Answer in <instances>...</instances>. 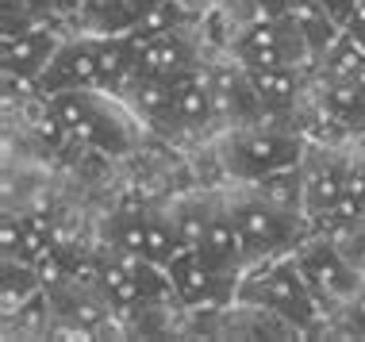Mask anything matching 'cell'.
Segmentation results:
<instances>
[{
  "instance_id": "cell-1",
  "label": "cell",
  "mask_w": 365,
  "mask_h": 342,
  "mask_svg": "<svg viewBox=\"0 0 365 342\" xmlns=\"http://www.w3.org/2000/svg\"><path fill=\"white\" fill-rule=\"evenodd\" d=\"M235 300L269 311V316L284 319V323L296 327V331H312L319 323V300H315V292L308 289V281H304V273L296 266L292 254L258 261L254 273L239 277Z\"/></svg>"
},
{
  "instance_id": "cell-2",
  "label": "cell",
  "mask_w": 365,
  "mask_h": 342,
  "mask_svg": "<svg viewBox=\"0 0 365 342\" xmlns=\"http://www.w3.org/2000/svg\"><path fill=\"white\" fill-rule=\"evenodd\" d=\"M231 216H235V227L242 234V250H246V261H250V266H258L265 258L292 254L312 239V219L308 216H292V212H284V208H273L269 200L258 197V192L235 197Z\"/></svg>"
},
{
  "instance_id": "cell-3",
  "label": "cell",
  "mask_w": 365,
  "mask_h": 342,
  "mask_svg": "<svg viewBox=\"0 0 365 342\" xmlns=\"http://www.w3.org/2000/svg\"><path fill=\"white\" fill-rule=\"evenodd\" d=\"M104 96L108 93L101 89H70V93L43 96V100L51 104V112L70 127V135L81 146H93V150H104V154H123L131 146V131L108 108Z\"/></svg>"
},
{
  "instance_id": "cell-4",
  "label": "cell",
  "mask_w": 365,
  "mask_h": 342,
  "mask_svg": "<svg viewBox=\"0 0 365 342\" xmlns=\"http://www.w3.org/2000/svg\"><path fill=\"white\" fill-rule=\"evenodd\" d=\"M227 51L246 70H269V66H312V54L304 46L300 31L289 16H254L231 35Z\"/></svg>"
},
{
  "instance_id": "cell-5",
  "label": "cell",
  "mask_w": 365,
  "mask_h": 342,
  "mask_svg": "<svg viewBox=\"0 0 365 342\" xmlns=\"http://www.w3.org/2000/svg\"><path fill=\"white\" fill-rule=\"evenodd\" d=\"M223 162L239 181H258L273 170H289V165L304 162V142L296 131H281V127H246L235 131L223 146Z\"/></svg>"
},
{
  "instance_id": "cell-6",
  "label": "cell",
  "mask_w": 365,
  "mask_h": 342,
  "mask_svg": "<svg viewBox=\"0 0 365 342\" xmlns=\"http://www.w3.org/2000/svg\"><path fill=\"white\" fill-rule=\"evenodd\" d=\"M292 258L319 304H327V300L331 304H346L354 292L365 285V273L342 254L339 242L323 239V234H312L300 250H292Z\"/></svg>"
},
{
  "instance_id": "cell-7",
  "label": "cell",
  "mask_w": 365,
  "mask_h": 342,
  "mask_svg": "<svg viewBox=\"0 0 365 342\" xmlns=\"http://www.w3.org/2000/svg\"><path fill=\"white\" fill-rule=\"evenodd\" d=\"M101 51H104V35L85 31L77 38H66L51 58V66L43 70V77L35 81V93L54 96L70 89H101Z\"/></svg>"
},
{
  "instance_id": "cell-8",
  "label": "cell",
  "mask_w": 365,
  "mask_h": 342,
  "mask_svg": "<svg viewBox=\"0 0 365 342\" xmlns=\"http://www.w3.org/2000/svg\"><path fill=\"white\" fill-rule=\"evenodd\" d=\"M165 273H170L173 285V300L181 308H227V300L235 296V281L220 277L208 261L200 258V250L181 247L165 261Z\"/></svg>"
},
{
  "instance_id": "cell-9",
  "label": "cell",
  "mask_w": 365,
  "mask_h": 342,
  "mask_svg": "<svg viewBox=\"0 0 365 342\" xmlns=\"http://www.w3.org/2000/svg\"><path fill=\"white\" fill-rule=\"evenodd\" d=\"M208 89H212V104H215V123L250 127V123L265 120L258 93L250 85V73L235 58L223 66H208Z\"/></svg>"
},
{
  "instance_id": "cell-10",
  "label": "cell",
  "mask_w": 365,
  "mask_h": 342,
  "mask_svg": "<svg viewBox=\"0 0 365 342\" xmlns=\"http://www.w3.org/2000/svg\"><path fill=\"white\" fill-rule=\"evenodd\" d=\"M173 104L165 112L162 127L165 131H204L208 123H215V104H212V89H208V66H189V70L173 73Z\"/></svg>"
},
{
  "instance_id": "cell-11",
  "label": "cell",
  "mask_w": 365,
  "mask_h": 342,
  "mask_svg": "<svg viewBox=\"0 0 365 342\" xmlns=\"http://www.w3.org/2000/svg\"><path fill=\"white\" fill-rule=\"evenodd\" d=\"M196 250H200V258L208 261L220 277H227V281L239 285L242 269L250 266V261H246L242 234H239V227H235L231 204H215L212 223H208V231H204V239H200V247H196Z\"/></svg>"
},
{
  "instance_id": "cell-12",
  "label": "cell",
  "mask_w": 365,
  "mask_h": 342,
  "mask_svg": "<svg viewBox=\"0 0 365 342\" xmlns=\"http://www.w3.org/2000/svg\"><path fill=\"white\" fill-rule=\"evenodd\" d=\"M189 66H196V43L189 38V27L135 43V73L139 77H173Z\"/></svg>"
},
{
  "instance_id": "cell-13",
  "label": "cell",
  "mask_w": 365,
  "mask_h": 342,
  "mask_svg": "<svg viewBox=\"0 0 365 342\" xmlns=\"http://www.w3.org/2000/svg\"><path fill=\"white\" fill-rule=\"evenodd\" d=\"M284 16H289L292 27L300 31L304 46H308V54H312V66L319 62V58L334 46V38L342 35V27L334 24V16L327 12L323 0H289Z\"/></svg>"
},
{
  "instance_id": "cell-14",
  "label": "cell",
  "mask_w": 365,
  "mask_h": 342,
  "mask_svg": "<svg viewBox=\"0 0 365 342\" xmlns=\"http://www.w3.org/2000/svg\"><path fill=\"white\" fill-rule=\"evenodd\" d=\"M250 85L258 93V104L265 115H289L304 93L300 66H269V70H246Z\"/></svg>"
},
{
  "instance_id": "cell-15",
  "label": "cell",
  "mask_w": 365,
  "mask_h": 342,
  "mask_svg": "<svg viewBox=\"0 0 365 342\" xmlns=\"http://www.w3.org/2000/svg\"><path fill=\"white\" fill-rule=\"evenodd\" d=\"M101 296L112 304L115 311H135V308H146V292H143V281L135 273V261L115 254L101 266Z\"/></svg>"
},
{
  "instance_id": "cell-16",
  "label": "cell",
  "mask_w": 365,
  "mask_h": 342,
  "mask_svg": "<svg viewBox=\"0 0 365 342\" xmlns=\"http://www.w3.org/2000/svg\"><path fill=\"white\" fill-rule=\"evenodd\" d=\"M81 31L88 35H127L135 24H139V12H135L131 0H81L73 19Z\"/></svg>"
},
{
  "instance_id": "cell-17",
  "label": "cell",
  "mask_w": 365,
  "mask_h": 342,
  "mask_svg": "<svg viewBox=\"0 0 365 342\" xmlns=\"http://www.w3.org/2000/svg\"><path fill=\"white\" fill-rule=\"evenodd\" d=\"M346 173L350 165L342 162H315L312 170H304V212H308V219L331 208L346 192Z\"/></svg>"
},
{
  "instance_id": "cell-18",
  "label": "cell",
  "mask_w": 365,
  "mask_h": 342,
  "mask_svg": "<svg viewBox=\"0 0 365 342\" xmlns=\"http://www.w3.org/2000/svg\"><path fill=\"white\" fill-rule=\"evenodd\" d=\"M250 192L269 200L273 208H284L292 216H308L304 212V165H289V170H273L265 177L250 181Z\"/></svg>"
},
{
  "instance_id": "cell-19",
  "label": "cell",
  "mask_w": 365,
  "mask_h": 342,
  "mask_svg": "<svg viewBox=\"0 0 365 342\" xmlns=\"http://www.w3.org/2000/svg\"><path fill=\"white\" fill-rule=\"evenodd\" d=\"M146 216L143 208H123L108 219V242L115 247V254L123 258H143L146 254Z\"/></svg>"
},
{
  "instance_id": "cell-20",
  "label": "cell",
  "mask_w": 365,
  "mask_h": 342,
  "mask_svg": "<svg viewBox=\"0 0 365 342\" xmlns=\"http://www.w3.org/2000/svg\"><path fill=\"white\" fill-rule=\"evenodd\" d=\"M189 16L192 8L185 4V0H162L158 8L139 16V24L127 31V38H135V43H143V38H154V35H165V31H177V27H189Z\"/></svg>"
},
{
  "instance_id": "cell-21",
  "label": "cell",
  "mask_w": 365,
  "mask_h": 342,
  "mask_svg": "<svg viewBox=\"0 0 365 342\" xmlns=\"http://www.w3.org/2000/svg\"><path fill=\"white\" fill-rule=\"evenodd\" d=\"M212 212H215V204L204 200V197H189V200H181V204L170 212L181 247H192V250L200 247L204 231H208V223H212Z\"/></svg>"
},
{
  "instance_id": "cell-22",
  "label": "cell",
  "mask_w": 365,
  "mask_h": 342,
  "mask_svg": "<svg viewBox=\"0 0 365 342\" xmlns=\"http://www.w3.org/2000/svg\"><path fill=\"white\" fill-rule=\"evenodd\" d=\"M177 250H181V239H177L173 219L150 212V216H146V254H143V258L154 261V266H165Z\"/></svg>"
},
{
  "instance_id": "cell-23",
  "label": "cell",
  "mask_w": 365,
  "mask_h": 342,
  "mask_svg": "<svg viewBox=\"0 0 365 342\" xmlns=\"http://www.w3.org/2000/svg\"><path fill=\"white\" fill-rule=\"evenodd\" d=\"M0 247H4V258H19V247H24V216L0 219Z\"/></svg>"
},
{
  "instance_id": "cell-24",
  "label": "cell",
  "mask_w": 365,
  "mask_h": 342,
  "mask_svg": "<svg viewBox=\"0 0 365 342\" xmlns=\"http://www.w3.org/2000/svg\"><path fill=\"white\" fill-rule=\"evenodd\" d=\"M334 242H339L342 254H346L354 266L365 273V227H354L350 234H342V239H334Z\"/></svg>"
},
{
  "instance_id": "cell-25",
  "label": "cell",
  "mask_w": 365,
  "mask_h": 342,
  "mask_svg": "<svg viewBox=\"0 0 365 342\" xmlns=\"http://www.w3.org/2000/svg\"><path fill=\"white\" fill-rule=\"evenodd\" d=\"M342 316H346V327L354 335H365V285L342 304Z\"/></svg>"
},
{
  "instance_id": "cell-26",
  "label": "cell",
  "mask_w": 365,
  "mask_h": 342,
  "mask_svg": "<svg viewBox=\"0 0 365 342\" xmlns=\"http://www.w3.org/2000/svg\"><path fill=\"white\" fill-rule=\"evenodd\" d=\"M323 4H327V12L334 16V24H339V27H346V19H350L354 12H358V4H361V0H323Z\"/></svg>"
},
{
  "instance_id": "cell-27",
  "label": "cell",
  "mask_w": 365,
  "mask_h": 342,
  "mask_svg": "<svg viewBox=\"0 0 365 342\" xmlns=\"http://www.w3.org/2000/svg\"><path fill=\"white\" fill-rule=\"evenodd\" d=\"M346 197L365 204V165H350V173H346Z\"/></svg>"
},
{
  "instance_id": "cell-28",
  "label": "cell",
  "mask_w": 365,
  "mask_h": 342,
  "mask_svg": "<svg viewBox=\"0 0 365 342\" xmlns=\"http://www.w3.org/2000/svg\"><path fill=\"white\" fill-rule=\"evenodd\" d=\"M342 31H346L358 46H365V0L358 4V12H354V16L346 19V27H342Z\"/></svg>"
},
{
  "instance_id": "cell-29",
  "label": "cell",
  "mask_w": 365,
  "mask_h": 342,
  "mask_svg": "<svg viewBox=\"0 0 365 342\" xmlns=\"http://www.w3.org/2000/svg\"><path fill=\"white\" fill-rule=\"evenodd\" d=\"M131 4H135V12H150V8H158V4H162V0H131Z\"/></svg>"
}]
</instances>
